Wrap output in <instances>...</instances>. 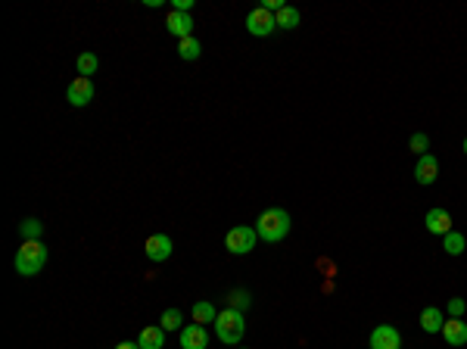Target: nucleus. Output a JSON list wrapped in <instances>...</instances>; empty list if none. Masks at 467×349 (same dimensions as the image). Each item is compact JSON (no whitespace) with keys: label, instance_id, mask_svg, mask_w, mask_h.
Instances as JSON below:
<instances>
[{"label":"nucleus","instance_id":"15","mask_svg":"<svg viewBox=\"0 0 467 349\" xmlns=\"http://www.w3.org/2000/svg\"><path fill=\"white\" fill-rule=\"evenodd\" d=\"M137 346L140 349H162L165 346V330L156 324V328H143L140 337H137Z\"/></svg>","mask_w":467,"mask_h":349},{"label":"nucleus","instance_id":"17","mask_svg":"<svg viewBox=\"0 0 467 349\" xmlns=\"http://www.w3.org/2000/svg\"><path fill=\"white\" fill-rule=\"evenodd\" d=\"M299 19H302V16H299V10H296V6H290V3H286L284 10L274 12V22H277V28H284V31H293V28H296Z\"/></svg>","mask_w":467,"mask_h":349},{"label":"nucleus","instance_id":"6","mask_svg":"<svg viewBox=\"0 0 467 349\" xmlns=\"http://www.w3.org/2000/svg\"><path fill=\"white\" fill-rule=\"evenodd\" d=\"M172 249H174V243L168 234H153L143 243V256H147L149 262H165L168 256H172Z\"/></svg>","mask_w":467,"mask_h":349},{"label":"nucleus","instance_id":"8","mask_svg":"<svg viewBox=\"0 0 467 349\" xmlns=\"http://www.w3.org/2000/svg\"><path fill=\"white\" fill-rule=\"evenodd\" d=\"M436 178H439V159H436L433 153L417 156V165H414V181H417V184L430 187Z\"/></svg>","mask_w":467,"mask_h":349},{"label":"nucleus","instance_id":"24","mask_svg":"<svg viewBox=\"0 0 467 349\" xmlns=\"http://www.w3.org/2000/svg\"><path fill=\"white\" fill-rule=\"evenodd\" d=\"M408 147H411V153H414V156L430 153V137L423 134V131H414V134H411V141H408Z\"/></svg>","mask_w":467,"mask_h":349},{"label":"nucleus","instance_id":"14","mask_svg":"<svg viewBox=\"0 0 467 349\" xmlns=\"http://www.w3.org/2000/svg\"><path fill=\"white\" fill-rule=\"evenodd\" d=\"M442 324H446V315H442L439 305H427L421 312V330L423 334H442Z\"/></svg>","mask_w":467,"mask_h":349},{"label":"nucleus","instance_id":"29","mask_svg":"<svg viewBox=\"0 0 467 349\" xmlns=\"http://www.w3.org/2000/svg\"><path fill=\"white\" fill-rule=\"evenodd\" d=\"M461 147H464V156H467V137H464V143H461Z\"/></svg>","mask_w":467,"mask_h":349},{"label":"nucleus","instance_id":"27","mask_svg":"<svg viewBox=\"0 0 467 349\" xmlns=\"http://www.w3.org/2000/svg\"><path fill=\"white\" fill-rule=\"evenodd\" d=\"M172 10H178V12H190V10H193V0H172Z\"/></svg>","mask_w":467,"mask_h":349},{"label":"nucleus","instance_id":"20","mask_svg":"<svg viewBox=\"0 0 467 349\" xmlns=\"http://www.w3.org/2000/svg\"><path fill=\"white\" fill-rule=\"evenodd\" d=\"M249 305H253V296H249V290H230L228 293V309H234V312H246Z\"/></svg>","mask_w":467,"mask_h":349},{"label":"nucleus","instance_id":"11","mask_svg":"<svg viewBox=\"0 0 467 349\" xmlns=\"http://www.w3.org/2000/svg\"><path fill=\"white\" fill-rule=\"evenodd\" d=\"M165 28H168V35H174L178 41H184V37H193V16H190V12L172 10V12L165 16Z\"/></svg>","mask_w":467,"mask_h":349},{"label":"nucleus","instance_id":"10","mask_svg":"<svg viewBox=\"0 0 467 349\" xmlns=\"http://www.w3.org/2000/svg\"><path fill=\"white\" fill-rule=\"evenodd\" d=\"M66 100H68L72 106H78V109H81V106H87V103L93 100V81H91V78H81V75H78L75 81H68Z\"/></svg>","mask_w":467,"mask_h":349},{"label":"nucleus","instance_id":"5","mask_svg":"<svg viewBox=\"0 0 467 349\" xmlns=\"http://www.w3.org/2000/svg\"><path fill=\"white\" fill-rule=\"evenodd\" d=\"M246 31L253 37H268L277 31V22H274V12H268L265 6H255V10L246 12Z\"/></svg>","mask_w":467,"mask_h":349},{"label":"nucleus","instance_id":"1","mask_svg":"<svg viewBox=\"0 0 467 349\" xmlns=\"http://www.w3.org/2000/svg\"><path fill=\"white\" fill-rule=\"evenodd\" d=\"M293 228V218L286 209H280V206H271V209H265L259 218H255V234H259V240L265 243H277L284 240L286 234H290Z\"/></svg>","mask_w":467,"mask_h":349},{"label":"nucleus","instance_id":"3","mask_svg":"<svg viewBox=\"0 0 467 349\" xmlns=\"http://www.w3.org/2000/svg\"><path fill=\"white\" fill-rule=\"evenodd\" d=\"M215 334L224 346H237L243 343V334H246V321H243V312L234 309H221L215 318Z\"/></svg>","mask_w":467,"mask_h":349},{"label":"nucleus","instance_id":"4","mask_svg":"<svg viewBox=\"0 0 467 349\" xmlns=\"http://www.w3.org/2000/svg\"><path fill=\"white\" fill-rule=\"evenodd\" d=\"M255 243H259V234H255V228H249V224H237V228H230L228 234H224V249L234 256L253 253Z\"/></svg>","mask_w":467,"mask_h":349},{"label":"nucleus","instance_id":"7","mask_svg":"<svg viewBox=\"0 0 467 349\" xmlns=\"http://www.w3.org/2000/svg\"><path fill=\"white\" fill-rule=\"evenodd\" d=\"M371 349H402V334L392 324H377L371 330Z\"/></svg>","mask_w":467,"mask_h":349},{"label":"nucleus","instance_id":"19","mask_svg":"<svg viewBox=\"0 0 467 349\" xmlns=\"http://www.w3.org/2000/svg\"><path fill=\"white\" fill-rule=\"evenodd\" d=\"M159 328L165 330V334L184 328V315H181V309H165V312H162V315H159Z\"/></svg>","mask_w":467,"mask_h":349},{"label":"nucleus","instance_id":"9","mask_svg":"<svg viewBox=\"0 0 467 349\" xmlns=\"http://www.w3.org/2000/svg\"><path fill=\"white\" fill-rule=\"evenodd\" d=\"M209 346V330L205 324H184L181 328V349H205Z\"/></svg>","mask_w":467,"mask_h":349},{"label":"nucleus","instance_id":"26","mask_svg":"<svg viewBox=\"0 0 467 349\" xmlns=\"http://www.w3.org/2000/svg\"><path fill=\"white\" fill-rule=\"evenodd\" d=\"M259 6H265V10H268V12H277V10H284V6H286V3H284V0H262V3H259Z\"/></svg>","mask_w":467,"mask_h":349},{"label":"nucleus","instance_id":"21","mask_svg":"<svg viewBox=\"0 0 467 349\" xmlns=\"http://www.w3.org/2000/svg\"><path fill=\"white\" fill-rule=\"evenodd\" d=\"M75 66H78V75H81V78H91V75L100 69V60H97L93 53H78Z\"/></svg>","mask_w":467,"mask_h":349},{"label":"nucleus","instance_id":"22","mask_svg":"<svg viewBox=\"0 0 467 349\" xmlns=\"http://www.w3.org/2000/svg\"><path fill=\"white\" fill-rule=\"evenodd\" d=\"M19 234H22V240H41V237H44V224L37 222V218H25V222L19 224Z\"/></svg>","mask_w":467,"mask_h":349},{"label":"nucleus","instance_id":"18","mask_svg":"<svg viewBox=\"0 0 467 349\" xmlns=\"http://www.w3.org/2000/svg\"><path fill=\"white\" fill-rule=\"evenodd\" d=\"M442 249H446L448 256H461L467 249V237L461 234V231H448V234L442 237Z\"/></svg>","mask_w":467,"mask_h":349},{"label":"nucleus","instance_id":"30","mask_svg":"<svg viewBox=\"0 0 467 349\" xmlns=\"http://www.w3.org/2000/svg\"><path fill=\"white\" fill-rule=\"evenodd\" d=\"M243 349H246V346H243Z\"/></svg>","mask_w":467,"mask_h":349},{"label":"nucleus","instance_id":"12","mask_svg":"<svg viewBox=\"0 0 467 349\" xmlns=\"http://www.w3.org/2000/svg\"><path fill=\"white\" fill-rule=\"evenodd\" d=\"M442 340L448 346H467V321L464 318H446L442 324Z\"/></svg>","mask_w":467,"mask_h":349},{"label":"nucleus","instance_id":"25","mask_svg":"<svg viewBox=\"0 0 467 349\" xmlns=\"http://www.w3.org/2000/svg\"><path fill=\"white\" fill-rule=\"evenodd\" d=\"M464 309H467V303L461 296H452V299H448V305H446L448 318H464Z\"/></svg>","mask_w":467,"mask_h":349},{"label":"nucleus","instance_id":"13","mask_svg":"<svg viewBox=\"0 0 467 349\" xmlns=\"http://www.w3.org/2000/svg\"><path fill=\"white\" fill-rule=\"evenodd\" d=\"M423 224H427L430 234H439V237H446L448 231H455V228H452V215H448V212L442 209V206L430 209V212H427V218H423Z\"/></svg>","mask_w":467,"mask_h":349},{"label":"nucleus","instance_id":"16","mask_svg":"<svg viewBox=\"0 0 467 349\" xmlns=\"http://www.w3.org/2000/svg\"><path fill=\"white\" fill-rule=\"evenodd\" d=\"M218 318V309L209 303V299H199V303H193V321L196 324H215Z\"/></svg>","mask_w":467,"mask_h":349},{"label":"nucleus","instance_id":"28","mask_svg":"<svg viewBox=\"0 0 467 349\" xmlns=\"http://www.w3.org/2000/svg\"><path fill=\"white\" fill-rule=\"evenodd\" d=\"M116 349H140V346H137V343H131V340H125V343H118Z\"/></svg>","mask_w":467,"mask_h":349},{"label":"nucleus","instance_id":"2","mask_svg":"<svg viewBox=\"0 0 467 349\" xmlns=\"http://www.w3.org/2000/svg\"><path fill=\"white\" fill-rule=\"evenodd\" d=\"M12 265H16V274H22V278L41 274V268L47 265V247H44V240H22V247L16 249Z\"/></svg>","mask_w":467,"mask_h":349},{"label":"nucleus","instance_id":"23","mask_svg":"<svg viewBox=\"0 0 467 349\" xmlns=\"http://www.w3.org/2000/svg\"><path fill=\"white\" fill-rule=\"evenodd\" d=\"M199 53H203V47H199L196 37H184V41H178V56L181 60H199Z\"/></svg>","mask_w":467,"mask_h":349}]
</instances>
